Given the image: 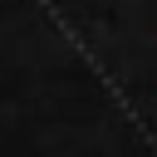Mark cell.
Segmentation results:
<instances>
[]
</instances>
